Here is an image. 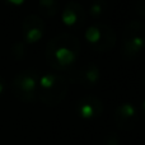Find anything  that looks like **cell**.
<instances>
[{"label": "cell", "instance_id": "18", "mask_svg": "<svg viewBox=\"0 0 145 145\" xmlns=\"http://www.w3.org/2000/svg\"><path fill=\"white\" fill-rule=\"evenodd\" d=\"M140 115H141V117H143V120L145 122V99L143 101V103H141V106H140Z\"/></svg>", "mask_w": 145, "mask_h": 145}, {"label": "cell", "instance_id": "8", "mask_svg": "<svg viewBox=\"0 0 145 145\" xmlns=\"http://www.w3.org/2000/svg\"><path fill=\"white\" fill-rule=\"evenodd\" d=\"M101 69L95 64H87L70 74V82L84 88H93L99 83Z\"/></svg>", "mask_w": 145, "mask_h": 145}, {"label": "cell", "instance_id": "9", "mask_svg": "<svg viewBox=\"0 0 145 145\" xmlns=\"http://www.w3.org/2000/svg\"><path fill=\"white\" fill-rule=\"evenodd\" d=\"M138 120V110L131 102H123L115 111V122L120 130L130 131L135 127Z\"/></svg>", "mask_w": 145, "mask_h": 145}, {"label": "cell", "instance_id": "14", "mask_svg": "<svg viewBox=\"0 0 145 145\" xmlns=\"http://www.w3.org/2000/svg\"><path fill=\"white\" fill-rule=\"evenodd\" d=\"M103 145H120V138L115 133H110L103 139Z\"/></svg>", "mask_w": 145, "mask_h": 145}, {"label": "cell", "instance_id": "2", "mask_svg": "<svg viewBox=\"0 0 145 145\" xmlns=\"http://www.w3.org/2000/svg\"><path fill=\"white\" fill-rule=\"evenodd\" d=\"M69 89V82L66 78L59 74H43L38 79L37 95L46 106L55 107L60 105L66 97Z\"/></svg>", "mask_w": 145, "mask_h": 145}, {"label": "cell", "instance_id": "12", "mask_svg": "<svg viewBox=\"0 0 145 145\" xmlns=\"http://www.w3.org/2000/svg\"><path fill=\"white\" fill-rule=\"evenodd\" d=\"M107 9V0H93L89 5V15L94 19L102 17Z\"/></svg>", "mask_w": 145, "mask_h": 145}, {"label": "cell", "instance_id": "16", "mask_svg": "<svg viewBox=\"0 0 145 145\" xmlns=\"http://www.w3.org/2000/svg\"><path fill=\"white\" fill-rule=\"evenodd\" d=\"M4 3H7V4L9 5H14V7H18V5H22L23 3L25 1V0H3Z\"/></svg>", "mask_w": 145, "mask_h": 145}, {"label": "cell", "instance_id": "6", "mask_svg": "<svg viewBox=\"0 0 145 145\" xmlns=\"http://www.w3.org/2000/svg\"><path fill=\"white\" fill-rule=\"evenodd\" d=\"M103 110H105L103 102L97 95L92 94L83 95L75 106V111H76L78 116L87 121H92L101 117V115L103 113Z\"/></svg>", "mask_w": 145, "mask_h": 145}, {"label": "cell", "instance_id": "13", "mask_svg": "<svg viewBox=\"0 0 145 145\" xmlns=\"http://www.w3.org/2000/svg\"><path fill=\"white\" fill-rule=\"evenodd\" d=\"M12 55L14 56L17 60H22L27 55V47H25V42L23 41H18V42L13 43L12 46Z\"/></svg>", "mask_w": 145, "mask_h": 145}, {"label": "cell", "instance_id": "7", "mask_svg": "<svg viewBox=\"0 0 145 145\" xmlns=\"http://www.w3.org/2000/svg\"><path fill=\"white\" fill-rule=\"evenodd\" d=\"M46 31V24L41 17L36 14H29L23 19L22 23V36L23 42L33 45L42 40Z\"/></svg>", "mask_w": 145, "mask_h": 145}, {"label": "cell", "instance_id": "11", "mask_svg": "<svg viewBox=\"0 0 145 145\" xmlns=\"http://www.w3.org/2000/svg\"><path fill=\"white\" fill-rule=\"evenodd\" d=\"M38 10L45 17L52 18L59 12V1L57 0H38Z\"/></svg>", "mask_w": 145, "mask_h": 145}, {"label": "cell", "instance_id": "4", "mask_svg": "<svg viewBox=\"0 0 145 145\" xmlns=\"http://www.w3.org/2000/svg\"><path fill=\"white\" fill-rule=\"evenodd\" d=\"M40 75L33 69H25L18 72L12 80V92L19 101L31 103L37 97V87Z\"/></svg>", "mask_w": 145, "mask_h": 145}, {"label": "cell", "instance_id": "1", "mask_svg": "<svg viewBox=\"0 0 145 145\" xmlns=\"http://www.w3.org/2000/svg\"><path fill=\"white\" fill-rule=\"evenodd\" d=\"M80 41L71 33H60L48 41L45 57L52 69L59 71L69 70L80 55Z\"/></svg>", "mask_w": 145, "mask_h": 145}, {"label": "cell", "instance_id": "15", "mask_svg": "<svg viewBox=\"0 0 145 145\" xmlns=\"http://www.w3.org/2000/svg\"><path fill=\"white\" fill-rule=\"evenodd\" d=\"M135 12L139 17L145 19V0H139L135 4Z\"/></svg>", "mask_w": 145, "mask_h": 145}, {"label": "cell", "instance_id": "3", "mask_svg": "<svg viewBox=\"0 0 145 145\" xmlns=\"http://www.w3.org/2000/svg\"><path fill=\"white\" fill-rule=\"evenodd\" d=\"M145 50V24L131 20L125 25L121 40V55L126 60H133Z\"/></svg>", "mask_w": 145, "mask_h": 145}, {"label": "cell", "instance_id": "5", "mask_svg": "<svg viewBox=\"0 0 145 145\" xmlns=\"http://www.w3.org/2000/svg\"><path fill=\"white\" fill-rule=\"evenodd\" d=\"M87 43L97 52H108L116 45V32L111 25L95 23L87 28L84 33Z\"/></svg>", "mask_w": 145, "mask_h": 145}, {"label": "cell", "instance_id": "17", "mask_svg": "<svg viewBox=\"0 0 145 145\" xmlns=\"http://www.w3.org/2000/svg\"><path fill=\"white\" fill-rule=\"evenodd\" d=\"M5 88H7V82H5V79L3 76H0V95L4 93Z\"/></svg>", "mask_w": 145, "mask_h": 145}, {"label": "cell", "instance_id": "10", "mask_svg": "<svg viewBox=\"0 0 145 145\" xmlns=\"http://www.w3.org/2000/svg\"><path fill=\"white\" fill-rule=\"evenodd\" d=\"M87 19V13L82 4L76 1H69L61 12V20L68 28L78 29L83 27Z\"/></svg>", "mask_w": 145, "mask_h": 145}, {"label": "cell", "instance_id": "19", "mask_svg": "<svg viewBox=\"0 0 145 145\" xmlns=\"http://www.w3.org/2000/svg\"><path fill=\"white\" fill-rule=\"evenodd\" d=\"M143 83H144V87H145V72H144V76H143Z\"/></svg>", "mask_w": 145, "mask_h": 145}]
</instances>
